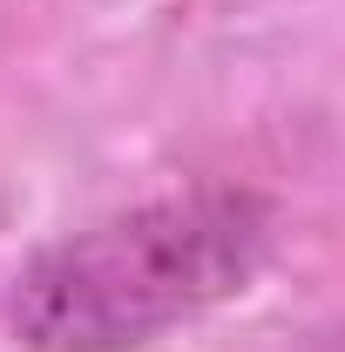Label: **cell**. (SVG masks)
<instances>
[{
    "instance_id": "1",
    "label": "cell",
    "mask_w": 345,
    "mask_h": 352,
    "mask_svg": "<svg viewBox=\"0 0 345 352\" xmlns=\"http://www.w3.org/2000/svg\"><path fill=\"white\" fill-rule=\"evenodd\" d=\"M271 258V204L190 190L88 223L14 278L7 318L34 352H135L237 298Z\"/></svg>"
}]
</instances>
